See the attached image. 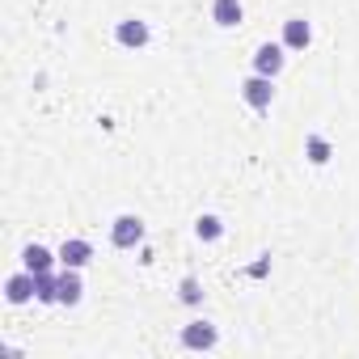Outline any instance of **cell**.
Segmentation results:
<instances>
[{
  "label": "cell",
  "instance_id": "cell-1",
  "mask_svg": "<svg viewBox=\"0 0 359 359\" xmlns=\"http://www.w3.org/2000/svg\"><path fill=\"white\" fill-rule=\"evenodd\" d=\"M144 220L135 216V212H123V216H114L110 220V245L114 250H135V245H144Z\"/></svg>",
  "mask_w": 359,
  "mask_h": 359
},
{
  "label": "cell",
  "instance_id": "cell-2",
  "mask_svg": "<svg viewBox=\"0 0 359 359\" xmlns=\"http://www.w3.org/2000/svg\"><path fill=\"white\" fill-rule=\"evenodd\" d=\"M177 342H182V351H216V346H220V330H216L212 321L195 317V321H187V325H182Z\"/></svg>",
  "mask_w": 359,
  "mask_h": 359
},
{
  "label": "cell",
  "instance_id": "cell-3",
  "mask_svg": "<svg viewBox=\"0 0 359 359\" xmlns=\"http://www.w3.org/2000/svg\"><path fill=\"white\" fill-rule=\"evenodd\" d=\"M114 43L123 51H144L152 43V26L144 18H123V22H114Z\"/></svg>",
  "mask_w": 359,
  "mask_h": 359
},
{
  "label": "cell",
  "instance_id": "cell-4",
  "mask_svg": "<svg viewBox=\"0 0 359 359\" xmlns=\"http://www.w3.org/2000/svg\"><path fill=\"white\" fill-rule=\"evenodd\" d=\"M241 102H245L250 110H271V102H275V76L250 72V76L241 81Z\"/></svg>",
  "mask_w": 359,
  "mask_h": 359
},
{
  "label": "cell",
  "instance_id": "cell-5",
  "mask_svg": "<svg viewBox=\"0 0 359 359\" xmlns=\"http://www.w3.org/2000/svg\"><path fill=\"white\" fill-rule=\"evenodd\" d=\"M5 300L9 304H30V300H39V275L34 271H13L9 279H5Z\"/></svg>",
  "mask_w": 359,
  "mask_h": 359
},
{
  "label": "cell",
  "instance_id": "cell-6",
  "mask_svg": "<svg viewBox=\"0 0 359 359\" xmlns=\"http://www.w3.org/2000/svg\"><path fill=\"white\" fill-rule=\"evenodd\" d=\"M283 64H287V47H283V43H258V47H254V72L279 76Z\"/></svg>",
  "mask_w": 359,
  "mask_h": 359
},
{
  "label": "cell",
  "instance_id": "cell-7",
  "mask_svg": "<svg viewBox=\"0 0 359 359\" xmlns=\"http://www.w3.org/2000/svg\"><path fill=\"white\" fill-rule=\"evenodd\" d=\"M89 258H93V241H85V237H64V245H60V266L85 271Z\"/></svg>",
  "mask_w": 359,
  "mask_h": 359
},
{
  "label": "cell",
  "instance_id": "cell-8",
  "mask_svg": "<svg viewBox=\"0 0 359 359\" xmlns=\"http://www.w3.org/2000/svg\"><path fill=\"white\" fill-rule=\"evenodd\" d=\"M55 262H60V250H47V245H39V241H30V245L22 250V266L34 271V275L55 271Z\"/></svg>",
  "mask_w": 359,
  "mask_h": 359
},
{
  "label": "cell",
  "instance_id": "cell-9",
  "mask_svg": "<svg viewBox=\"0 0 359 359\" xmlns=\"http://www.w3.org/2000/svg\"><path fill=\"white\" fill-rule=\"evenodd\" d=\"M81 300H85V279H81L76 266H64L60 271V304L64 309H76Z\"/></svg>",
  "mask_w": 359,
  "mask_h": 359
},
{
  "label": "cell",
  "instance_id": "cell-10",
  "mask_svg": "<svg viewBox=\"0 0 359 359\" xmlns=\"http://www.w3.org/2000/svg\"><path fill=\"white\" fill-rule=\"evenodd\" d=\"M287 51H309V43H313V26L304 22V18H287L283 22V39H279Z\"/></svg>",
  "mask_w": 359,
  "mask_h": 359
},
{
  "label": "cell",
  "instance_id": "cell-11",
  "mask_svg": "<svg viewBox=\"0 0 359 359\" xmlns=\"http://www.w3.org/2000/svg\"><path fill=\"white\" fill-rule=\"evenodd\" d=\"M241 18H245V5H241V0H212V22H216L220 30L241 26Z\"/></svg>",
  "mask_w": 359,
  "mask_h": 359
},
{
  "label": "cell",
  "instance_id": "cell-12",
  "mask_svg": "<svg viewBox=\"0 0 359 359\" xmlns=\"http://www.w3.org/2000/svg\"><path fill=\"white\" fill-rule=\"evenodd\" d=\"M304 156H309V165H317V169H321V165H330L334 144H330L321 131H309V135H304Z\"/></svg>",
  "mask_w": 359,
  "mask_h": 359
},
{
  "label": "cell",
  "instance_id": "cell-13",
  "mask_svg": "<svg viewBox=\"0 0 359 359\" xmlns=\"http://www.w3.org/2000/svg\"><path fill=\"white\" fill-rule=\"evenodd\" d=\"M195 237H199V241H208V245H212V241H220V237H224V220H220L216 212H203V216L195 220Z\"/></svg>",
  "mask_w": 359,
  "mask_h": 359
},
{
  "label": "cell",
  "instance_id": "cell-14",
  "mask_svg": "<svg viewBox=\"0 0 359 359\" xmlns=\"http://www.w3.org/2000/svg\"><path fill=\"white\" fill-rule=\"evenodd\" d=\"M39 304H60V275L55 271L39 275Z\"/></svg>",
  "mask_w": 359,
  "mask_h": 359
},
{
  "label": "cell",
  "instance_id": "cell-15",
  "mask_svg": "<svg viewBox=\"0 0 359 359\" xmlns=\"http://www.w3.org/2000/svg\"><path fill=\"white\" fill-rule=\"evenodd\" d=\"M177 300H182V304H203V283L195 279V275H182V283H177Z\"/></svg>",
  "mask_w": 359,
  "mask_h": 359
},
{
  "label": "cell",
  "instance_id": "cell-16",
  "mask_svg": "<svg viewBox=\"0 0 359 359\" xmlns=\"http://www.w3.org/2000/svg\"><path fill=\"white\" fill-rule=\"evenodd\" d=\"M266 271H271V254H262V258H258V262L250 266V279H262Z\"/></svg>",
  "mask_w": 359,
  "mask_h": 359
}]
</instances>
